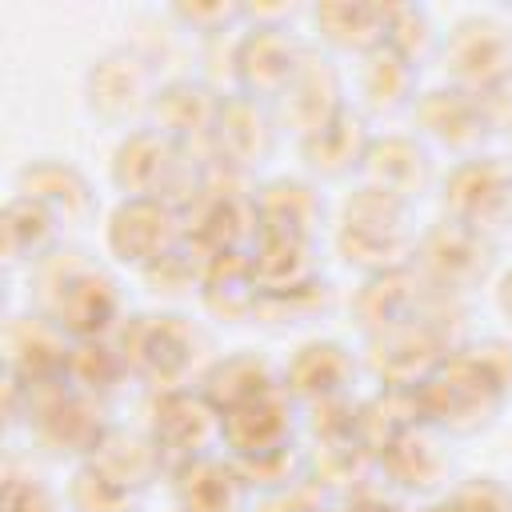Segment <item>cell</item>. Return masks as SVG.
<instances>
[{
  "mask_svg": "<svg viewBox=\"0 0 512 512\" xmlns=\"http://www.w3.org/2000/svg\"><path fill=\"white\" fill-rule=\"evenodd\" d=\"M356 184H368L404 204H416L440 184L436 152L416 132H376Z\"/></svg>",
  "mask_w": 512,
  "mask_h": 512,
  "instance_id": "cell-17",
  "label": "cell"
},
{
  "mask_svg": "<svg viewBox=\"0 0 512 512\" xmlns=\"http://www.w3.org/2000/svg\"><path fill=\"white\" fill-rule=\"evenodd\" d=\"M344 512H404L396 500H384V496H356Z\"/></svg>",
  "mask_w": 512,
  "mask_h": 512,
  "instance_id": "cell-37",
  "label": "cell"
},
{
  "mask_svg": "<svg viewBox=\"0 0 512 512\" xmlns=\"http://www.w3.org/2000/svg\"><path fill=\"white\" fill-rule=\"evenodd\" d=\"M60 232H64L60 220L44 204H36L20 192L8 196V204H4V260L12 268L16 264H24V268L40 264L60 244Z\"/></svg>",
  "mask_w": 512,
  "mask_h": 512,
  "instance_id": "cell-30",
  "label": "cell"
},
{
  "mask_svg": "<svg viewBox=\"0 0 512 512\" xmlns=\"http://www.w3.org/2000/svg\"><path fill=\"white\" fill-rule=\"evenodd\" d=\"M272 388H280V372H276L272 360H264V356L252 352V348H236V352H228V356H216L212 368H208L204 380H200V392L208 396V404H212L220 416H224L228 408H240V404H248V400H256V396L272 392Z\"/></svg>",
  "mask_w": 512,
  "mask_h": 512,
  "instance_id": "cell-28",
  "label": "cell"
},
{
  "mask_svg": "<svg viewBox=\"0 0 512 512\" xmlns=\"http://www.w3.org/2000/svg\"><path fill=\"white\" fill-rule=\"evenodd\" d=\"M184 144H176L172 136H164L152 124H140L132 132L120 136V144L112 148V164H108V180L112 188L124 196H156V200H172L180 192V180L188 172L184 160Z\"/></svg>",
  "mask_w": 512,
  "mask_h": 512,
  "instance_id": "cell-12",
  "label": "cell"
},
{
  "mask_svg": "<svg viewBox=\"0 0 512 512\" xmlns=\"http://www.w3.org/2000/svg\"><path fill=\"white\" fill-rule=\"evenodd\" d=\"M148 436L156 440L164 464L176 468L192 456L220 448V412L208 404V396L200 388L196 392L192 388H168V392H156Z\"/></svg>",
  "mask_w": 512,
  "mask_h": 512,
  "instance_id": "cell-16",
  "label": "cell"
},
{
  "mask_svg": "<svg viewBox=\"0 0 512 512\" xmlns=\"http://www.w3.org/2000/svg\"><path fill=\"white\" fill-rule=\"evenodd\" d=\"M72 348H76V340L56 320L28 308V312L12 316V324H8V380L24 384V388L64 380Z\"/></svg>",
  "mask_w": 512,
  "mask_h": 512,
  "instance_id": "cell-22",
  "label": "cell"
},
{
  "mask_svg": "<svg viewBox=\"0 0 512 512\" xmlns=\"http://www.w3.org/2000/svg\"><path fill=\"white\" fill-rule=\"evenodd\" d=\"M0 512H60V500H56V492L40 476H32V472L28 476H16L8 468Z\"/></svg>",
  "mask_w": 512,
  "mask_h": 512,
  "instance_id": "cell-34",
  "label": "cell"
},
{
  "mask_svg": "<svg viewBox=\"0 0 512 512\" xmlns=\"http://www.w3.org/2000/svg\"><path fill=\"white\" fill-rule=\"evenodd\" d=\"M420 512H464V508H460V500H456L452 492H444V496L424 500V508H420Z\"/></svg>",
  "mask_w": 512,
  "mask_h": 512,
  "instance_id": "cell-38",
  "label": "cell"
},
{
  "mask_svg": "<svg viewBox=\"0 0 512 512\" xmlns=\"http://www.w3.org/2000/svg\"><path fill=\"white\" fill-rule=\"evenodd\" d=\"M440 36L436 24H432V12L420 8V4H388V16H384V48L408 56L412 64L424 68V60H432L440 52Z\"/></svg>",
  "mask_w": 512,
  "mask_h": 512,
  "instance_id": "cell-32",
  "label": "cell"
},
{
  "mask_svg": "<svg viewBox=\"0 0 512 512\" xmlns=\"http://www.w3.org/2000/svg\"><path fill=\"white\" fill-rule=\"evenodd\" d=\"M440 64L448 84L464 92H492L512 84V24L492 12H468L440 36Z\"/></svg>",
  "mask_w": 512,
  "mask_h": 512,
  "instance_id": "cell-9",
  "label": "cell"
},
{
  "mask_svg": "<svg viewBox=\"0 0 512 512\" xmlns=\"http://www.w3.org/2000/svg\"><path fill=\"white\" fill-rule=\"evenodd\" d=\"M384 468L400 488L432 500V496H444L440 488L448 484L452 456L444 448V436L424 424V428H404L384 444Z\"/></svg>",
  "mask_w": 512,
  "mask_h": 512,
  "instance_id": "cell-27",
  "label": "cell"
},
{
  "mask_svg": "<svg viewBox=\"0 0 512 512\" xmlns=\"http://www.w3.org/2000/svg\"><path fill=\"white\" fill-rule=\"evenodd\" d=\"M16 192L44 204L60 220V228H84L100 208L88 172L76 168L72 160H60V156L24 160L20 172H16Z\"/></svg>",
  "mask_w": 512,
  "mask_h": 512,
  "instance_id": "cell-21",
  "label": "cell"
},
{
  "mask_svg": "<svg viewBox=\"0 0 512 512\" xmlns=\"http://www.w3.org/2000/svg\"><path fill=\"white\" fill-rule=\"evenodd\" d=\"M440 216L456 220L488 240H500L512 228V156L476 152L452 160L436 184Z\"/></svg>",
  "mask_w": 512,
  "mask_h": 512,
  "instance_id": "cell-6",
  "label": "cell"
},
{
  "mask_svg": "<svg viewBox=\"0 0 512 512\" xmlns=\"http://www.w3.org/2000/svg\"><path fill=\"white\" fill-rule=\"evenodd\" d=\"M32 308L56 320L76 344L108 340L124 324V296L116 276L84 248L56 244L40 264L28 268Z\"/></svg>",
  "mask_w": 512,
  "mask_h": 512,
  "instance_id": "cell-1",
  "label": "cell"
},
{
  "mask_svg": "<svg viewBox=\"0 0 512 512\" xmlns=\"http://www.w3.org/2000/svg\"><path fill=\"white\" fill-rule=\"evenodd\" d=\"M412 268L424 280V288L460 300L488 284V276L496 272V240L440 216L436 224L420 228Z\"/></svg>",
  "mask_w": 512,
  "mask_h": 512,
  "instance_id": "cell-8",
  "label": "cell"
},
{
  "mask_svg": "<svg viewBox=\"0 0 512 512\" xmlns=\"http://www.w3.org/2000/svg\"><path fill=\"white\" fill-rule=\"evenodd\" d=\"M412 132L436 152H452L456 160L488 152V140L496 136L492 116L484 108L480 96L456 88V84H436V88H420L416 104H412Z\"/></svg>",
  "mask_w": 512,
  "mask_h": 512,
  "instance_id": "cell-11",
  "label": "cell"
},
{
  "mask_svg": "<svg viewBox=\"0 0 512 512\" xmlns=\"http://www.w3.org/2000/svg\"><path fill=\"white\" fill-rule=\"evenodd\" d=\"M492 296H496V312H500V316L508 320V328H512V268H504V272L496 276Z\"/></svg>",
  "mask_w": 512,
  "mask_h": 512,
  "instance_id": "cell-36",
  "label": "cell"
},
{
  "mask_svg": "<svg viewBox=\"0 0 512 512\" xmlns=\"http://www.w3.org/2000/svg\"><path fill=\"white\" fill-rule=\"evenodd\" d=\"M160 72L156 60L136 48V44H112L100 56H92V64L84 68L80 92H84V108L92 120L132 132L140 124L152 120V104L160 92Z\"/></svg>",
  "mask_w": 512,
  "mask_h": 512,
  "instance_id": "cell-5",
  "label": "cell"
},
{
  "mask_svg": "<svg viewBox=\"0 0 512 512\" xmlns=\"http://www.w3.org/2000/svg\"><path fill=\"white\" fill-rule=\"evenodd\" d=\"M508 392L512 384L480 352H448L416 384V404L440 436H472L500 416Z\"/></svg>",
  "mask_w": 512,
  "mask_h": 512,
  "instance_id": "cell-3",
  "label": "cell"
},
{
  "mask_svg": "<svg viewBox=\"0 0 512 512\" xmlns=\"http://www.w3.org/2000/svg\"><path fill=\"white\" fill-rule=\"evenodd\" d=\"M304 52H308V40L296 28H256V24H244L232 36V52H228L232 92H240L248 100L272 104L280 96V88L292 80V72L304 60Z\"/></svg>",
  "mask_w": 512,
  "mask_h": 512,
  "instance_id": "cell-13",
  "label": "cell"
},
{
  "mask_svg": "<svg viewBox=\"0 0 512 512\" xmlns=\"http://www.w3.org/2000/svg\"><path fill=\"white\" fill-rule=\"evenodd\" d=\"M384 16L388 4H360V0H324L308 8L316 48L356 60L384 44Z\"/></svg>",
  "mask_w": 512,
  "mask_h": 512,
  "instance_id": "cell-26",
  "label": "cell"
},
{
  "mask_svg": "<svg viewBox=\"0 0 512 512\" xmlns=\"http://www.w3.org/2000/svg\"><path fill=\"white\" fill-rule=\"evenodd\" d=\"M296 432H300V404L284 392V384L220 416V448L236 464H260L268 456L292 452Z\"/></svg>",
  "mask_w": 512,
  "mask_h": 512,
  "instance_id": "cell-15",
  "label": "cell"
},
{
  "mask_svg": "<svg viewBox=\"0 0 512 512\" xmlns=\"http://www.w3.org/2000/svg\"><path fill=\"white\" fill-rule=\"evenodd\" d=\"M220 108H224V92L220 88H212L200 76H172V80L160 84L148 124L188 148L196 140H212Z\"/></svg>",
  "mask_w": 512,
  "mask_h": 512,
  "instance_id": "cell-24",
  "label": "cell"
},
{
  "mask_svg": "<svg viewBox=\"0 0 512 512\" xmlns=\"http://www.w3.org/2000/svg\"><path fill=\"white\" fill-rule=\"evenodd\" d=\"M172 504L176 512H248L252 484L244 468L220 448L172 468Z\"/></svg>",
  "mask_w": 512,
  "mask_h": 512,
  "instance_id": "cell-19",
  "label": "cell"
},
{
  "mask_svg": "<svg viewBox=\"0 0 512 512\" xmlns=\"http://www.w3.org/2000/svg\"><path fill=\"white\" fill-rule=\"evenodd\" d=\"M372 120L348 104L344 112H336L332 120H324L320 128H312L308 136L296 140V152L304 160V172L312 180H324V184H336V180H360V168H364V156L372 148Z\"/></svg>",
  "mask_w": 512,
  "mask_h": 512,
  "instance_id": "cell-18",
  "label": "cell"
},
{
  "mask_svg": "<svg viewBox=\"0 0 512 512\" xmlns=\"http://www.w3.org/2000/svg\"><path fill=\"white\" fill-rule=\"evenodd\" d=\"M28 432L52 456H92L104 440L108 424L100 416V400L80 392L68 376L52 384L28 388Z\"/></svg>",
  "mask_w": 512,
  "mask_h": 512,
  "instance_id": "cell-10",
  "label": "cell"
},
{
  "mask_svg": "<svg viewBox=\"0 0 512 512\" xmlns=\"http://www.w3.org/2000/svg\"><path fill=\"white\" fill-rule=\"evenodd\" d=\"M256 228L260 232H284V236H316V224L324 220V196L312 180H272L252 196Z\"/></svg>",
  "mask_w": 512,
  "mask_h": 512,
  "instance_id": "cell-29",
  "label": "cell"
},
{
  "mask_svg": "<svg viewBox=\"0 0 512 512\" xmlns=\"http://www.w3.org/2000/svg\"><path fill=\"white\" fill-rule=\"evenodd\" d=\"M188 244V224L180 204L156 196H124L104 220V248L116 264L132 272H152Z\"/></svg>",
  "mask_w": 512,
  "mask_h": 512,
  "instance_id": "cell-7",
  "label": "cell"
},
{
  "mask_svg": "<svg viewBox=\"0 0 512 512\" xmlns=\"http://www.w3.org/2000/svg\"><path fill=\"white\" fill-rule=\"evenodd\" d=\"M416 96H420V64H412L408 56H400L384 44L376 52L360 56V64H356V108L368 120L412 112Z\"/></svg>",
  "mask_w": 512,
  "mask_h": 512,
  "instance_id": "cell-25",
  "label": "cell"
},
{
  "mask_svg": "<svg viewBox=\"0 0 512 512\" xmlns=\"http://www.w3.org/2000/svg\"><path fill=\"white\" fill-rule=\"evenodd\" d=\"M348 100V84H344V68L332 52L308 44L304 60L296 64L292 80L280 88V96L272 100V116L280 124V132L288 136H308L312 128H320L324 120H332L336 112H344Z\"/></svg>",
  "mask_w": 512,
  "mask_h": 512,
  "instance_id": "cell-14",
  "label": "cell"
},
{
  "mask_svg": "<svg viewBox=\"0 0 512 512\" xmlns=\"http://www.w3.org/2000/svg\"><path fill=\"white\" fill-rule=\"evenodd\" d=\"M124 360L128 372L152 380L156 392L168 388H192V376L204 380V372L212 368V344L208 332L176 312H160V316H124Z\"/></svg>",
  "mask_w": 512,
  "mask_h": 512,
  "instance_id": "cell-4",
  "label": "cell"
},
{
  "mask_svg": "<svg viewBox=\"0 0 512 512\" xmlns=\"http://www.w3.org/2000/svg\"><path fill=\"white\" fill-rule=\"evenodd\" d=\"M280 136L284 132L272 116V104L232 92V96H224V108H220V120H216L208 144L216 148L220 164H228L236 172H256L260 164L272 160Z\"/></svg>",
  "mask_w": 512,
  "mask_h": 512,
  "instance_id": "cell-20",
  "label": "cell"
},
{
  "mask_svg": "<svg viewBox=\"0 0 512 512\" xmlns=\"http://www.w3.org/2000/svg\"><path fill=\"white\" fill-rule=\"evenodd\" d=\"M180 32H192L200 40H220L236 36L244 28V4L236 0H180L168 8Z\"/></svg>",
  "mask_w": 512,
  "mask_h": 512,
  "instance_id": "cell-33",
  "label": "cell"
},
{
  "mask_svg": "<svg viewBox=\"0 0 512 512\" xmlns=\"http://www.w3.org/2000/svg\"><path fill=\"white\" fill-rule=\"evenodd\" d=\"M448 492L464 512H512V488L500 476H468Z\"/></svg>",
  "mask_w": 512,
  "mask_h": 512,
  "instance_id": "cell-35",
  "label": "cell"
},
{
  "mask_svg": "<svg viewBox=\"0 0 512 512\" xmlns=\"http://www.w3.org/2000/svg\"><path fill=\"white\" fill-rule=\"evenodd\" d=\"M64 504L72 512H136L144 504V488L124 480L96 456H84L68 476Z\"/></svg>",
  "mask_w": 512,
  "mask_h": 512,
  "instance_id": "cell-31",
  "label": "cell"
},
{
  "mask_svg": "<svg viewBox=\"0 0 512 512\" xmlns=\"http://www.w3.org/2000/svg\"><path fill=\"white\" fill-rule=\"evenodd\" d=\"M416 240H420V228L412 220V204H404L380 188L356 184L336 208L332 244H336L340 260L348 268H356L360 276L408 268Z\"/></svg>",
  "mask_w": 512,
  "mask_h": 512,
  "instance_id": "cell-2",
  "label": "cell"
},
{
  "mask_svg": "<svg viewBox=\"0 0 512 512\" xmlns=\"http://www.w3.org/2000/svg\"><path fill=\"white\" fill-rule=\"evenodd\" d=\"M284 392L304 404H336L356 384V356L340 340H304L280 368Z\"/></svg>",
  "mask_w": 512,
  "mask_h": 512,
  "instance_id": "cell-23",
  "label": "cell"
}]
</instances>
